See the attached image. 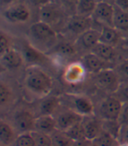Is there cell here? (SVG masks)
<instances>
[{"label":"cell","mask_w":128,"mask_h":146,"mask_svg":"<svg viewBox=\"0 0 128 146\" xmlns=\"http://www.w3.org/2000/svg\"><path fill=\"white\" fill-rule=\"evenodd\" d=\"M32 133L35 139L36 146H54L52 137L48 134L41 133V132L38 131H33Z\"/></svg>","instance_id":"cell-32"},{"label":"cell","mask_w":128,"mask_h":146,"mask_svg":"<svg viewBox=\"0 0 128 146\" xmlns=\"http://www.w3.org/2000/svg\"><path fill=\"white\" fill-rule=\"evenodd\" d=\"M83 125L84 129L85 138L88 141L93 142L103 131V126L96 119H89V120L83 123Z\"/></svg>","instance_id":"cell-19"},{"label":"cell","mask_w":128,"mask_h":146,"mask_svg":"<svg viewBox=\"0 0 128 146\" xmlns=\"http://www.w3.org/2000/svg\"><path fill=\"white\" fill-rule=\"evenodd\" d=\"M97 85L108 93H117L120 87V78L119 74L111 68L98 73L96 76Z\"/></svg>","instance_id":"cell-5"},{"label":"cell","mask_w":128,"mask_h":146,"mask_svg":"<svg viewBox=\"0 0 128 146\" xmlns=\"http://www.w3.org/2000/svg\"><path fill=\"white\" fill-rule=\"evenodd\" d=\"M25 1L27 2L29 5H32L34 7H39L40 9L42 6L51 3V0H25Z\"/></svg>","instance_id":"cell-37"},{"label":"cell","mask_w":128,"mask_h":146,"mask_svg":"<svg viewBox=\"0 0 128 146\" xmlns=\"http://www.w3.org/2000/svg\"><path fill=\"white\" fill-rule=\"evenodd\" d=\"M51 2H55V0H51Z\"/></svg>","instance_id":"cell-46"},{"label":"cell","mask_w":128,"mask_h":146,"mask_svg":"<svg viewBox=\"0 0 128 146\" xmlns=\"http://www.w3.org/2000/svg\"><path fill=\"white\" fill-rule=\"evenodd\" d=\"M105 129L104 131L108 132L115 139L120 137V133L122 129V125L119 123V121H105Z\"/></svg>","instance_id":"cell-28"},{"label":"cell","mask_w":128,"mask_h":146,"mask_svg":"<svg viewBox=\"0 0 128 146\" xmlns=\"http://www.w3.org/2000/svg\"><path fill=\"white\" fill-rule=\"evenodd\" d=\"M53 51L60 56L71 57L76 54V47L69 42H61L55 46Z\"/></svg>","instance_id":"cell-25"},{"label":"cell","mask_w":128,"mask_h":146,"mask_svg":"<svg viewBox=\"0 0 128 146\" xmlns=\"http://www.w3.org/2000/svg\"><path fill=\"white\" fill-rule=\"evenodd\" d=\"M82 62L84 65V67L88 72L96 74H97L98 73L104 71L105 69L110 68L108 67V62L100 59L98 56H97L91 52H88V54H86L83 57Z\"/></svg>","instance_id":"cell-14"},{"label":"cell","mask_w":128,"mask_h":146,"mask_svg":"<svg viewBox=\"0 0 128 146\" xmlns=\"http://www.w3.org/2000/svg\"><path fill=\"white\" fill-rule=\"evenodd\" d=\"M3 14L8 22L13 24L25 23L31 17V11L27 5L18 2L6 7Z\"/></svg>","instance_id":"cell-6"},{"label":"cell","mask_w":128,"mask_h":146,"mask_svg":"<svg viewBox=\"0 0 128 146\" xmlns=\"http://www.w3.org/2000/svg\"><path fill=\"white\" fill-rule=\"evenodd\" d=\"M115 139L111 134L106 131H102V133L92 142L96 143L97 146H114Z\"/></svg>","instance_id":"cell-30"},{"label":"cell","mask_w":128,"mask_h":146,"mask_svg":"<svg viewBox=\"0 0 128 146\" xmlns=\"http://www.w3.org/2000/svg\"><path fill=\"white\" fill-rule=\"evenodd\" d=\"M74 110L79 113L83 116L91 115L94 111V106L92 102L86 96H77L73 100Z\"/></svg>","instance_id":"cell-17"},{"label":"cell","mask_w":128,"mask_h":146,"mask_svg":"<svg viewBox=\"0 0 128 146\" xmlns=\"http://www.w3.org/2000/svg\"><path fill=\"white\" fill-rule=\"evenodd\" d=\"M19 0H0V2H1V5L3 6H11L12 5H14L16 3H18Z\"/></svg>","instance_id":"cell-41"},{"label":"cell","mask_w":128,"mask_h":146,"mask_svg":"<svg viewBox=\"0 0 128 146\" xmlns=\"http://www.w3.org/2000/svg\"><path fill=\"white\" fill-rule=\"evenodd\" d=\"M97 5L94 0H78L75 14L84 17H92Z\"/></svg>","instance_id":"cell-22"},{"label":"cell","mask_w":128,"mask_h":146,"mask_svg":"<svg viewBox=\"0 0 128 146\" xmlns=\"http://www.w3.org/2000/svg\"><path fill=\"white\" fill-rule=\"evenodd\" d=\"M123 102L115 96H108L101 102L99 114L105 121H119L123 110Z\"/></svg>","instance_id":"cell-4"},{"label":"cell","mask_w":128,"mask_h":146,"mask_svg":"<svg viewBox=\"0 0 128 146\" xmlns=\"http://www.w3.org/2000/svg\"><path fill=\"white\" fill-rule=\"evenodd\" d=\"M105 2H107L111 5H114V2H115V0H105Z\"/></svg>","instance_id":"cell-43"},{"label":"cell","mask_w":128,"mask_h":146,"mask_svg":"<svg viewBox=\"0 0 128 146\" xmlns=\"http://www.w3.org/2000/svg\"><path fill=\"white\" fill-rule=\"evenodd\" d=\"M121 142H126L128 143V126L127 127H122L121 133H120Z\"/></svg>","instance_id":"cell-40"},{"label":"cell","mask_w":128,"mask_h":146,"mask_svg":"<svg viewBox=\"0 0 128 146\" xmlns=\"http://www.w3.org/2000/svg\"><path fill=\"white\" fill-rule=\"evenodd\" d=\"M21 54L24 57L25 62L30 64V67L32 66L39 67V65H44L49 61L45 52L33 46L30 42H24L22 44Z\"/></svg>","instance_id":"cell-8"},{"label":"cell","mask_w":128,"mask_h":146,"mask_svg":"<svg viewBox=\"0 0 128 146\" xmlns=\"http://www.w3.org/2000/svg\"><path fill=\"white\" fill-rule=\"evenodd\" d=\"M93 19L92 17H84L75 14L69 17L68 22L65 26V30L72 35L77 36V38L83 33L92 28Z\"/></svg>","instance_id":"cell-7"},{"label":"cell","mask_w":128,"mask_h":146,"mask_svg":"<svg viewBox=\"0 0 128 146\" xmlns=\"http://www.w3.org/2000/svg\"><path fill=\"white\" fill-rule=\"evenodd\" d=\"M60 101L58 97L49 96L46 98L41 104L40 110L41 115H53L55 110L58 108Z\"/></svg>","instance_id":"cell-24"},{"label":"cell","mask_w":128,"mask_h":146,"mask_svg":"<svg viewBox=\"0 0 128 146\" xmlns=\"http://www.w3.org/2000/svg\"><path fill=\"white\" fill-rule=\"evenodd\" d=\"M91 52H93L94 54H96L100 59L104 60L106 62L111 61L116 56V52H115L114 46H108L100 42L91 50Z\"/></svg>","instance_id":"cell-20"},{"label":"cell","mask_w":128,"mask_h":146,"mask_svg":"<svg viewBox=\"0 0 128 146\" xmlns=\"http://www.w3.org/2000/svg\"><path fill=\"white\" fill-rule=\"evenodd\" d=\"M113 26L119 32H128V11L115 7Z\"/></svg>","instance_id":"cell-21"},{"label":"cell","mask_w":128,"mask_h":146,"mask_svg":"<svg viewBox=\"0 0 128 146\" xmlns=\"http://www.w3.org/2000/svg\"><path fill=\"white\" fill-rule=\"evenodd\" d=\"M13 139L14 133L11 127L8 123L2 121L0 123V140H1V143L5 145H9L13 142Z\"/></svg>","instance_id":"cell-26"},{"label":"cell","mask_w":128,"mask_h":146,"mask_svg":"<svg viewBox=\"0 0 128 146\" xmlns=\"http://www.w3.org/2000/svg\"><path fill=\"white\" fill-rule=\"evenodd\" d=\"M54 146H72L73 141L65 134L64 131H55L51 136Z\"/></svg>","instance_id":"cell-27"},{"label":"cell","mask_w":128,"mask_h":146,"mask_svg":"<svg viewBox=\"0 0 128 146\" xmlns=\"http://www.w3.org/2000/svg\"><path fill=\"white\" fill-rule=\"evenodd\" d=\"M9 49H11L10 39L4 33H1V36H0V54H4Z\"/></svg>","instance_id":"cell-34"},{"label":"cell","mask_w":128,"mask_h":146,"mask_svg":"<svg viewBox=\"0 0 128 146\" xmlns=\"http://www.w3.org/2000/svg\"><path fill=\"white\" fill-rule=\"evenodd\" d=\"M94 1H95L97 4H98V3H101V2H104L105 0H94Z\"/></svg>","instance_id":"cell-44"},{"label":"cell","mask_w":128,"mask_h":146,"mask_svg":"<svg viewBox=\"0 0 128 146\" xmlns=\"http://www.w3.org/2000/svg\"><path fill=\"white\" fill-rule=\"evenodd\" d=\"M25 84L27 88L40 96H46L52 90L53 80L51 76L38 66H32L27 68Z\"/></svg>","instance_id":"cell-2"},{"label":"cell","mask_w":128,"mask_h":146,"mask_svg":"<svg viewBox=\"0 0 128 146\" xmlns=\"http://www.w3.org/2000/svg\"><path fill=\"white\" fill-rule=\"evenodd\" d=\"M88 146H97V145L96 143H91V144H89Z\"/></svg>","instance_id":"cell-45"},{"label":"cell","mask_w":128,"mask_h":146,"mask_svg":"<svg viewBox=\"0 0 128 146\" xmlns=\"http://www.w3.org/2000/svg\"><path fill=\"white\" fill-rule=\"evenodd\" d=\"M16 146H36L35 139L32 132L21 133L15 140Z\"/></svg>","instance_id":"cell-31"},{"label":"cell","mask_w":128,"mask_h":146,"mask_svg":"<svg viewBox=\"0 0 128 146\" xmlns=\"http://www.w3.org/2000/svg\"><path fill=\"white\" fill-rule=\"evenodd\" d=\"M117 146H128V143H126V142H120Z\"/></svg>","instance_id":"cell-42"},{"label":"cell","mask_w":128,"mask_h":146,"mask_svg":"<svg viewBox=\"0 0 128 146\" xmlns=\"http://www.w3.org/2000/svg\"><path fill=\"white\" fill-rule=\"evenodd\" d=\"M65 134L73 141V142H83L85 141V134H84V129H83V122L80 123L75 124L72 127H70L69 129H68L67 130L64 131Z\"/></svg>","instance_id":"cell-23"},{"label":"cell","mask_w":128,"mask_h":146,"mask_svg":"<svg viewBox=\"0 0 128 146\" xmlns=\"http://www.w3.org/2000/svg\"><path fill=\"white\" fill-rule=\"evenodd\" d=\"M0 60H1L2 67L9 70L18 69L21 68L25 63V60L21 52L14 48L9 49L4 54H2Z\"/></svg>","instance_id":"cell-12"},{"label":"cell","mask_w":128,"mask_h":146,"mask_svg":"<svg viewBox=\"0 0 128 146\" xmlns=\"http://www.w3.org/2000/svg\"><path fill=\"white\" fill-rule=\"evenodd\" d=\"M114 6L122 11H128V0H115Z\"/></svg>","instance_id":"cell-39"},{"label":"cell","mask_w":128,"mask_h":146,"mask_svg":"<svg viewBox=\"0 0 128 146\" xmlns=\"http://www.w3.org/2000/svg\"><path fill=\"white\" fill-rule=\"evenodd\" d=\"M55 3L59 5L67 12V14L72 16L75 14L78 0H55Z\"/></svg>","instance_id":"cell-29"},{"label":"cell","mask_w":128,"mask_h":146,"mask_svg":"<svg viewBox=\"0 0 128 146\" xmlns=\"http://www.w3.org/2000/svg\"><path fill=\"white\" fill-rule=\"evenodd\" d=\"M119 122L122 125V127L128 126V102L125 103L123 106V110H122Z\"/></svg>","instance_id":"cell-36"},{"label":"cell","mask_w":128,"mask_h":146,"mask_svg":"<svg viewBox=\"0 0 128 146\" xmlns=\"http://www.w3.org/2000/svg\"><path fill=\"white\" fill-rule=\"evenodd\" d=\"M117 93L119 94L118 98H119L122 102H128V81L120 85Z\"/></svg>","instance_id":"cell-35"},{"label":"cell","mask_w":128,"mask_h":146,"mask_svg":"<svg viewBox=\"0 0 128 146\" xmlns=\"http://www.w3.org/2000/svg\"><path fill=\"white\" fill-rule=\"evenodd\" d=\"M68 19L67 12L55 2H51L40 9V21L47 24L55 31L61 26L65 28Z\"/></svg>","instance_id":"cell-3"},{"label":"cell","mask_w":128,"mask_h":146,"mask_svg":"<svg viewBox=\"0 0 128 146\" xmlns=\"http://www.w3.org/2000/svg\"><path fill=\"white\" fill-rule=\"evenodd\" d=\"M115 6L107 2H101L97 5L95 11L92 15L93 20L104 25V26H113V18Z\"/></svg>","instance_id":"cell-10"},{"label":"cell","mask_w":128,"mask_h":146,"mask_svg":"<svg viewBox=\"0 0 128 146\" xmlns=\"http://www.w3.org/2000/svg\"><path fill=\"white\" fill-rule=\"evenodd\" d=\"M119 75H122L128 79V61L123 62L119 67Z\"/></svg>","instance_id":"cell-38"},{"label":"cell","mask_w":128,"mask_h":146,"mask_svg":"<svg viewBox=\"0 0 128 146\" xmlns=\"http://www.w3.org/2000/svg\"><path fill=\"white\" fill-rule=\"evenodd\" d=\"M120 39V33L116 28L111 26H103L100 31V43L115 46Z\"/></svg>","instance_id":"cell-18"},{"label":"cell","mask_w":128,"mask_h":146,"mask_svg":"<svg viewBox=\"0 0 128 146\" xmlns=\"http://www.w3.org/2000/svg\"><path fill=\"white\" fill-rule=\"evenodd\" d=\"M31 44L43 52H49L57 45V32L47 24L37 21L29 28Z\"/></svg>","instance_id":"cell-1"},{"label":"cell","mask_w":128,"mask_h":146,"mask_svg":"<svg viewBox=\"0 0 128 146\" xmlns=\"http://www.w3.org/2000/svg\"><path fill=\"white\" fill-rule=\"evenodd\" d=\"M83 121V115H81L79 113L73 110H68L59 115V116L56 118L57 123V129L65 131L70 127L80 123Z\"/></svg>","instance_id":"cell-13"},{"label":"cell","mask_w":128,"mask_h":146,"mask_svg":"<svg viewBox=\"0 0 128 146\" xmlns=\"http://www.w3.org/2000/svg\"><path fill=\"white\" fill-rule=\"evenodd\" d=\"M87 69L81 61L72 62L65 68L63 73L64 81L71 85H76L83 82L87 75Z\"/></svg>","instance_id":"cell-9"},{"label":"cell","mask_w":128,"mask_h":146,"mask_svg":"<svg viewBox=\"0 0 128 146\" xmlns=\"http://www.w3.org/2000/svg\"><path fill=\"white\" fill-rule=\"evenodd\" d=\"M11 96V90L8 86L5 85L4 82H1V84H0V103H1V105H5L6 102H8Z\"/></svg>","instance_id":"cell-33"},{"label":"cell","mask_w":128,"mask_h":146,"mask_svg":"<svg viewBox=\"0 0 128 146\" xmlns=\"http://www.w3.org/2000/svg\"><path fill=\"white\" fill-rule=\"evenodd\" d=\"M57 129L56 119L52 115H41L35 121V130L45 134H53Z\"/></svg>","instance_id":"cell-16"},{"label":"cell","mask_w":128,"mask_h":146,"mask_svg":"<svg viewBox=\"0 0 128 146\" xmlns=\"http://www.w3.org/2000/svg\"><path fill=\"white\" fill-rule=\"evenodd\" d=\"M100 40V31L96 29H89L87 32L80 35L76 41L79 47L83 50H91L99 43Z\"/></svg>","instance_id":"cell-15"},{"label":"cell","mask_w":128,"mask_h":146,"mask_svg":"<svg viewBox=\"0 0 128 146\" xmlns=\"http://www.w3.org/2000/svg\"><path fill=\"white\" fill-rule=\"evenodd\" d=\"M36 118L33 115L27 110L18 112L14 116V124L21 133H28L35 130Z\"/></svg>","instance_id":"cell-11"}]
</instances>
